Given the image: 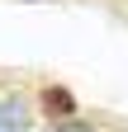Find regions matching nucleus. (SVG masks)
I'll return each instance as SVG.
<instances>
[{
    "label": "nucleus",
    "mask_w": 128,
    "mask_h": 132,
    "mask_svg": "<svg viewBox=\"0 0 128 132\" xmlns=\"http://www.w3.org/2000/svg\"><path fill=\"white\" fill-rule=\"evenodd\" d=\"M38 109L47 113V118H57V123H71L81 104H76V94H71L67 85H43V90H38Z\"/></svg>",
    "instance_id": "1"
},
{
    "label": "nucleus",
    "mask_w": 128,
    "mask_h": 132,
    "mask_svg": "<svg viewBox=\"0 0 128 132\" xmlns=\"http://www.w3.org/2000/svg\"><path fill=\"white\" fill-rule=\"evenodd\" d=\"M0 132H29V109L19 99H0Z\"/></svg>",
    "instance_id": "2"
},
{
    "label": "nucleus",
    "mask_w": 128,
    "mask_h": 132,
    "mask_svg": "<svg viewBox=\"0 0 128 132\" xmlns=\"http://www.w3.org/2000/svg\"><path fill=\"white\" fill-rule=\"evenodd\" d=\"M57 132H95V127H86V123H62Z\"/></svg>",
    "instance_id": "3"
}]
</instances>
